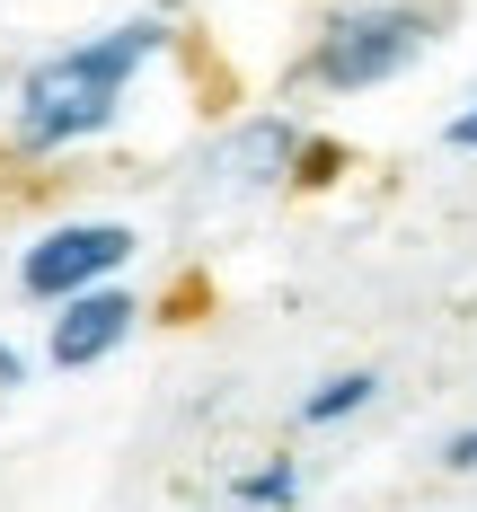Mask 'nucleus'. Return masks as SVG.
I'll return each mask as SVG.
<instances>
[{"mask_svg":"<svg viewBox=\"0 0 477 512\" xmlns=\"http://www.w3.org/2000/svg\"><path fill=\"white\" fill-rule=\"evenodd\" d=\"M159 53V27H115L98 45H71L53 53L45 71L27 80V98H18V133H27V151H62V142H89L106 115L124 106V80L142 71Z\"/></svg>","mask_w":477,"mask_h":512,"instance_id":"obj_1","label":"nucleus"},{"mask_svg":"<svg viewBox=\"0 0 477 512\" xmlns=\"http://www.w3.org/2000/svg\"><path fill=\"white\" fill-rule=\"evenodd\" d=\"M424 53V18L416 9H354L336 18L310 53V80L318 89H380L389 71H407Z\"/></svg>","mask_w":477,"mask_h":512,"instance_id":"obj_2","label":"nucleus"},{"mask_svg":"<svg viewBox=\"0 0 477 512\" xmlns=\"http://www.w3.org/2000/svg\"><path fill=\"white\" fill-rule=\"evenodd\" d=\"M124 256H133V230H115V221H80V230H53V239H36V248H27V265H18V283H27L36 301H62V292H89V283H106Z\"/></svg>","mask_w":477,"mask_h":512,"instance_id":"obj_3","label":"nucleus"},{"mask_svg":"<svg viewBox=\"0 0 477 512\" xmlns=\"http://www.w3.org/2000/svg\"><path fill=\"white\" fill-rule=\"evenodd\" d=\"M124 336H133V301L124 292H62V318H53V362L62 371L115 354Z\"/></svg>","mask_w":477,"mask_h":512,"instance_id":"obj_4","label":"nucleus"},{"mask_svg":"<svg viewBox=\"0 0 477 512\" xmlns=\"http://www.w3.org/2000/svg\"><path fill=\"white\" fill-rule=\"evenodd\" d=\"M371 389H380L371 371H345V380H318L310 398H301V424H336V415H363V407H371Z\"/></svg>","mask_w":477,"mask_h":512,"instance_id":"obj_5","label":"nucleus"},{"mask_svg":"<svg viewBox=\"0 0 477 512\" xmlns=\"http://www.w3.org/2000/svg\"><path fill=\"white\" fill-rule=\"evenodd\" d=\"M230 495H239V504H257V512H265V504L283 512L292 495H301V468H292V460H274V468H248V477H239Z\"/></svg>","mask_w":477,"mask_h":512,"instance_id":"obj_6","label":"nucleus"},{"mask_svg":"<svg viewBox=\"0 0 477 512\" xmlns=\"http://www.w3.org/2000/svg\"><path fill=\"white\" fill-rule=\"evenodd\" d=\"M442 468H477V424H469V433H451V442H442Z\"/></svg>","mask_w":477,"mask_h":512,"instance_id":"obj_7","label":"nucleus"},{"mask_svg":"<svg viewBox=\"0 0 477 512\" xmlns=\"http://www.w3.org/2000/svg\"><path fill=\"white\" fill-rule=\"evenodd\" d=\"M451 142H460V151H477V106L460 115V124H451Z\"/></svg>","mask_w":477,"mask_h":512,"instance_id":"obj_8","label":"nucleus"},{"mask_svg":"<svg viewBox=\"0 0 477 512\" xmlns=\"http://www.w3.org/2000/svg\"><path fill=\"white\" fill-rule=\"evenodd\" d=\"M9 380H18V354H9V345H0V389H9Z\"/></svg>","mask_w":477,"mask_h":512,"instance_id":"obj_9","label":"nucleus"}]
</instances>
